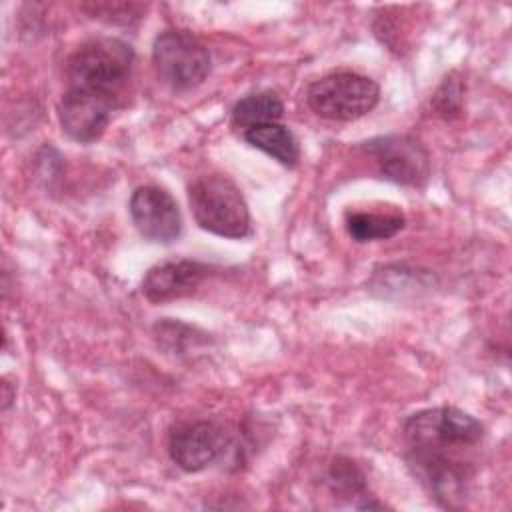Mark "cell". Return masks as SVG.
Wrapping results in <instances>:
<instances>
[{"label": "cell", "mask_w": 512, "mask_h": 512, "mask_svg": "<svg viewBox=\"0 0 512 512\" xmlns=\"http://www.w3.org/2000/svg\"><path fill=\"white\" fill-rule=\"evenodd\" d=\"M408 450L462 454L476 448L484 438V424L472 414L438 406L414 412L402 426Z\"/></svg>", "instance_id": "2"}, {"label": "cell", "mask_w": 512, "mask_h": 512, "mask_svg": "<svg viewBox=\"0 0 512 512\" xmlns=\"http://www.w3.org/2000/svg\"><path fill=\"white\" fill-rule=\"evenodd\" d=\"M90 18L102 20L114 26H132L142 20L146 12V4L142 2H110V0H96L84 2L80 6Z\"/></svg>", "instance_id": "15"}, {"label": "cell", "mask_w": 512, "mask_h": 512, "mask_svg": "<svg viewBox=\"0 0 512 512\" xmlns=\"http://www.w3.org/2000/svg\"><path fill=\"white\" fill-rule=\"evenodd\" d=\"M326 482H328V488L334 494V498L336 496L344 498L354 508H362V510L382 508V504L376 502L374 496L368 492L364 472L350 458H344V456L334 458L330 464Z\"/></svg>", "instance_id": "12"}, {"label": "cell", "mask_w": 512, "mask_h": 512, "mask_svg": "<svg viewBox=\"0 0 512 512\" xmlns=\"http://www.w3.org/2000/svg\"><path fill=\"white\" fill-rule=\"evenodd\" d=\"M12 400H14V396H12V392H10V384H8V380L4 378V380H2V408L6 410Z\"/></svg>", "instance_id": "17"}, {"label": "cell", "mask_w": 512, "mask_h": 512, "mask_svg": "<svg viewBox=\"0 0 512 512\" xmlns=\"http://www.w3.org/2000/svg\"><path fill=\"white\" fill-rule=\"evenodd\" d=\"M284 116V104L278 94L270 90L254 92L240 98L232 108V124L246 130L256 124L278 122Z\"/></svg>", "instance_id": "13"}, {"label": "cell", "mask_w": 512, "mask_h": 512, "mask_svg": "<svg viewBox=\"0 0 512 512\" xmlns=\"http://www.w3.org/2000/svg\"><path fill=\"white\" fill-rule=\"evenodd\" d=\"M152 64L158 78L172 90L200 86L210 74V52L206 44L188 30L170 28L156 36Z\"/></svg>", "instance_id": "5"}, {"label": "cell", "mask_w": 512, "mask_h": 512, "mask_svg": "<svg viewBox=\"0 0 512 512\" xmlns=\"http://www.w3.org/2000/svg\"><path fill=\"white\" fill-rule=\"evenodd\" d=\"M232 444L228 426L214 420L178 424L168 438V454L184 472H200L214 464Z\"/></svg>", "instance_id": "7"}, {"label": "cell", "mask_w": 512, "mask_h": 512, "mask_svg": "<svg viewBox=\"0 0 512 512\" xmlns=\"http://www.w3.org/2000/svg\"><path fill=\"white\" fill-rule=\"evenodd\" d=\"M114 100L68 88L58 102V122L62 132L80 144L96 142L110 124Z\"/></svg>", "instance_id": "9"}, {"label": "cell", "mask_w": 512, "mask_h": 512, "mask_svg": "<svg viewBox=\"0 0 512 512\" xmlns=\"http://www.w3.org/2000/svg\"><path fill=\"white\" fill-rule=\"evenodd\" d=\"M460 100H462V86L456 78H446L444 84L438 88V92L434 94V106L438 112L442 114H450L456 112L460 108Z\"/></svg>", "instance_id": "16"}, {"label": "cell", "mask_w": 512, "mask_h": 512, "mask_svg": "<svg viewBox=\"0 0 512 512\" xmlns=\"http://www.w3.org/2000/svg\"><path fill=\"white\" fill-rule=\"evenodd\" d=\"M130 218L150 242L170 244L182 232V214L172 194L160 186H140L130 198Z\"/></svg>", "instance_id": "8"}, {"label": "cell", "mask_w": 512, "mask_h": 512, "mask_svg": "<svg viewBox=\"0 0 512 512\" xmlns=\"http://www.w3.org/2000/svg\"><path fill=\"white\" fill-rule=\"evenodd\" d=\"M380 174L396 184L420 188L430 178V154L424 144L408 134H386L362 142Z\"/></svg>", "instance_id": "6"}, {"label": "cell", "mask_w": 512, "mask_h": 512, "mask_svg": "<svg viewBox=\"0 0 512 512\" xmlns=\"http://www.w3.org/2000/svg\"><path fill=\"white\" fill-rule=\"evenodd\" d=\"M208 266L196 260H164L154 264L142 280V294L154 304L192 294L208 276Z\"/></svg>", "instance_id": "10"}, {"label": "cell", "mask_w": 512, "mask_h": 512, "mask_svg": "<svg viewBox=\"0 0 512 512\" xmlns=\"http://www.w3.org/2000/svg\"><path fill=\"white\" fill-rule=\"evenodd\" d=\"M402 214L378 212H350L346 216V230L356 242H374L396 236L404 228Z\"/></svg>", "instance_id": "14"}, {"label": "cell", "mask_w": 512, "mask_h": 512, "mask_svg": "<svg viewBox=\"0 0 512 512\" xmlns=\"http://www.w3.org/2000/svg\"><path fill=\"white\" fill-rule=\"evenodd\" d=\"M242 138L280 162L286 168H294L298 158H300V148L298 140L292 134V130L280 122H266V124H256L246 130H242Z\"/></svg>", "instance_id": "11"}, {"label": "cell", "mask_w": 512, "mask_h": 512, "mask_svg": "<svg viewBox=\"0 0 512 512\" xmlns=\"http://www.w3.org/2000/svg\"><path fill=\"white\" fill-rule=\"evenodd\" d=\"M134 66V50L120 38H94L80 44L66 60L68 88L116 100Z\"/></svg>", "instance_id": "1"}, {"label": "cell", "mask_w": 512, "mask_h": 512, "mask_svg": "<svg viewBox=\"0 0 512 512\" xmlns=\"http://www.w3.org/2000/svg\"><path fill=\"white\" fill-rule=\"evenodd\" d=\"M190 210L196 224L222 238L250 234V212L240 188L224 174L198 176L188 190Z\"/></svg>", "instance_id": "3"}, {"label": "cell", "mask_w": 512, "mask_h": 512, "mask_svg": "<svg viewBox=\"0 0 512 512\" xmlns=\"http://www.w3.org/2000/svg\"><path fill=\"white\" fill-rule=\"evenodd\" d=\"M380 100L378 84L356 72H332L314 80L306 90L310 110L326 120L352 122L366 116Z\"/></svg>", "instance_id": "4"}]
</instances>
